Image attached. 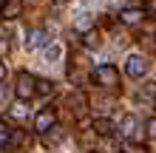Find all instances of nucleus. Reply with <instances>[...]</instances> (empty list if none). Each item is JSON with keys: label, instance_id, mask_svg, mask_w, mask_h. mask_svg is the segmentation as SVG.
Listing matches in <instances>:
<instances>
[{"label": "nucleus", "instance_id": "obj_1", "mask_svg": "<svg viewBox=\"0 0 156 153\" xmlns=\"http://www.w3.org/2000/svg\"><path fill=\"white\" fill-rule=\"evenodd\" d=\"M91 79H94L99 88H116V85H119V71L111 65V62H102V65L94 68Z\"/></svg>", "mask_w": 156, "mask_h": 153}, {"label": "nucleus", "instance_id": "obj_2", "mask_svg": "<svg viewBox=\"0 0 156 153\" xmlns=\"http://www.w3.org/2000/svg\"><path fill=\"white\" fill-rule=\"evenodd\" d=\"M148 68H151V62L145 60L142 54H131V57H128V62H125V71H128V77H133V79L145 77V74H148Z\"/></svg>", "mask_w": 156, "mask_h": 153}, {"label": "nucleus", "instance_id": "obj_3", "mask_svg": "<svg viewBox=\"0 0 156 153\" xmlns=\"http://www.w3.org/2000/svg\"><path fill=\"white\" fill-rule=\"evenodd\" d=\"M119 133H122V139H128V142H142V130H139V122H136L133 113H128L125 119H122Z\"/></svg>", "mask_w": 156, "mask_h": 153}, {"label": "nucleus", "instance_id": "obj_4", "mask_svg": "<svg viewBox=\"0 0 156 153\" xmlns=\"http://www.w3.org/2000/svg\"><path fill=\"white\" fill-rule=\"evenodd\" d=\"M34 79H37V77H31V74H26V71H23V74L20 77H17V85H14V94H17V99H31V96H34Z\"/></svg>", "mask_w": 156, "mask_h": 153}, {"label": "nucleus", "instance_id": "obj_5", "mask_svg": "<svg viewBox=\"0 0 156 153\" xmlns=\"http://www.w3.org/2000/svg\"><path fill=\"white\" fill-rule=\"evenodd\" d=\"M51 125H57V111H54V108H40V113L34 116V130L45 133Z\"/></svg>", "mask_w": 156, "mask_h": 153}, {"label": "nucleus", "instance_id": "obj_6", "mask_svg": "<svg viewBox=\"0 0 156 153\" xmlns=\"http://www.w3.org/2000/svg\"><path fill=\"white\" fill-rule=\"evenodd\" d=\"M43 43H48V31H45V29H31L29 34H26V48H29V51L40 48Z\"/></svg>", "mask_w": 156, "mask_h": 153}, {"label": "nucleus", "instance_id": "obj_7", "mask_svg": "<svg viewBox=\"0 0 156 153\" xmlns=\"http://www.w3.org/2000/svg\"><path fill=\"white\" fill-rule=\"evenodd\" d=\"M114 130H116V125L111 119H105V116H97V119H94V133H97V136H111Z\"/></svg>", "mask_w": 156, "mask_h": 153}, {"label": "nucleus", "instance_id": "obj_8", "mask_svg": "<svg viewBox=\"0 0 156 153\" xmlns=\"http://www.w3.org/2000/svg\"><path fill=\"white\" fill-rule=\"evenodd\" d=\"M68 105H71V111H74L77 116H82V113H85V94H82V91H74V94L68 96Z\"/></svg>", "mask_w": 156, "mask_h": 153}, {"label": "nucleus", "instance_id": "obj_9", "mask_svg": "<svg viewBox=\"0 0 156 153\" xmlns=\"http://www.w3.org/2000/svg\"><path fill=\"white\" fill-rule=\"evenodd\" d=\"M142 9H122V12H119V20L122 23H128V26H133V23H139L142 20Z\"/></svg>", "mask_w": 156, "mask_h": 153}, {"label": "nucleus", "instance_id": "obj_10", "mask_svg": "<svg viewBox=\"0 0 156 153\" xmlns=\"http://www.w3.org/2000/svg\"><path fill=\"white\" fill-rule=\"evenodd\" d=\"M99 31L97 29H85V34H82V46L85 48H99Z\"/></svg>", "mask_w": 156, "mask_h": 153}, {"label": "nucleus", "instance_id": "obj_11", "mask_svg": "<svg viewBox=\"0 0 156 153\" xmlns=\"http://www.w3.org/2000/svg\"><path fill=\"white\" fill-rule=\"evenodd\" d=\"M34 94H43V96L54 94V82L51 79H34Z\"/></svg>", "mask_w": 156, "mask_h": 153}, {"label": "nucleus", "instance_id": "obj_12", "mask_svg": "<svg viewBox=\"0 0 156 153\" xmlns=\"http://www.w3.org/2000/svg\"><path fill=\"white\" fill-rule=\"evenodd\" d=\"M0 9H3V17H6V20H12V17L20 14V3H17V0H6Z\"/></svg>", "mask_w": 156, "mask_h": 153}, {"label": "nucleus", "instance_id": "obj_13", "mask_svg": "<svg viewBox=\"0 0 156 153\" xmlns=\"http://www.w3.org/2000/svg\"><path fill=\"white\" fill-rule=\"evenodd\" d=\"M12 133H14V130L9 128V125H6L3 119H0V148H6L9 142H12Z\"/></svg>", "mask_w": 156, "mask_h": 153}, {"label": "nucleus", "instance_id": "obj_14", "mask_svg": "<svg viewBox=\"0 0 156 153\" xmlns=\"http://www.w3.org/2000/svg\"><path fill=\"white\" fill-rule=\"evenodd\" d=\"M145 128H148V133H151V136H156V116H151V119H148V125H145Z\"/></svg>", "mask_w": 156, "mask_h": 153}, {"label": "nucleus", "instance_id": "obj_15", "mask_svg": "<svg viewBox=\"0 0 156 153\" xmlns=\"http://www.w3.org/2000/svg\"><path fill=\"white\" fill-rule=\"evenodd\" d=\"M156 94V82H145V96H153Z\"/></svg>", "mask_w": 156, "mask_h": 153}, {"label": "nucleus", "instance_id": "obj_16", "mask_svg": "<svg viewBox=\"0 0 156 153\" xmlns=\"http://www.w3.org/2000/svg\"><path fill=\"white\" fill-rule=\"evenodd\" d=\"M12 113L17 116V119H23V116H26V111H23V105H17V108H12Z\"/></svg>", "mask_w": 156, "mask_h": 153}, {"label": "nucleus", "instance_id": "obj_17", "mask_svg": "<svg viewBox=\"0 0 156 153\" xmlns=\"http://www.w3.org/2000/svg\"><path fill=\"white\" fill-rule=\"evenodd\" d=\"M6 74H9V68H6V62L0 60V82H3V79H6Z\"/></svg>", "mask_w": 156, "mask_h": 153}, {"label": "nucleus", "instance_id": "obj_18", "mask_svg": "<svg viewBox=\"0 0 156 153\" xmlns=\"http://www.w3.org/2000/svg\"><path fill=\"white\" fill-rule=\"evenodd\" d=\"M57 57H60V48H57V46L48 48V60H57Z\"/></svg>", "mask_w": 156, "mask_h": 153}, {"label": "nucleus", "instance_id": "obj_19", "mask_svg": "<svg viewBox=\"0 0 156 153\" xmlns=\"http://www.w3.org/2000/svg\"><path fill=\"white\" fill-rule=\"evenodd\" d=\"M148 12H151V14H156V0H148Z\"/></svg>", "mask_w": 156, "mask_h": 153}, {"label": "nucleus", "instance_id": "obj_20", "mask_svg": "<svg viewBox=\"0 0 156 153\" xmlns=\"http://www.w3.org/2000/svg\"><path fill=\"white\" fill-rule=\"evenodd\" d=\"M0 102H3V85H0Z\"/></svg>", "mask_w": 156, "mask_h": 153}, {"label": "nucleus", "instance_id": "obj_21", "mask_svg": "<svg viewBox=\"0 0 156 153\" xmlns=\"http://www.w3.org/2000/svg\"><path fill=\"white\" fill-rule=\"evenodd\" d=\"M3 3H6V0H0V6H3Z\"/></svg>", "mask_w": 156, "mask_h": 153}, {"label": "nucleus", "instance_id": "obj_22", "mask_svg": "<svg viewBox=\"0 0 156 153\" xmlns=\"http://www.w3.org/2000/svg\"><path fill=\"white\" fill-rule=\"evenodd\" d=\"M88 153H97V150H88Z\"/></svg>", "mask_w": 156, "mask_h": 153}]
</instances>
